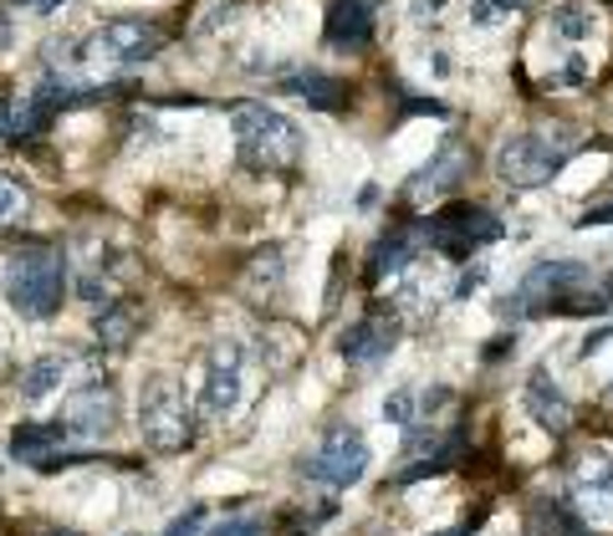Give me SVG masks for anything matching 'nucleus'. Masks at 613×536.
<instances>
[{"label": "nucleus", "instance_id": "30", "mask_svg": "<svg viewBox=\"0 0 613 536\" xmlns=\"http://www.w3.org/2000/svg\"><path fill=\"white\" fill-rule=\"evenodd\" d=\"M609 399H613V384H609Z\"/></svg>", "mask_w": 613, "mask_h": 536}, {"label": "nucleus", "instance_id": "6", "mask_svg": "<svg viewBox=\"0 0 613 536\" xmlns=\"http://www.w3.org/2000/svg\"><path fill=\"white\" fill-rule=\"evenodd\" d=\"M363 470H368V445H363V434H328L322 445L302 460V476L313 480V486H328V491H348V486H359Z\"/></svg>", "mask_w": 613, "mask_h": 536}, {"label": "nucleus", "instance_id": "4", "mask_svg": "<svg viewBox=\"0 0 613 536\" xmlns=\"http://www.w3.org/2000/svg\"><path fill=\"white\" fill-rule=\"evenodd\" d=\"M138 430L159 455H180V449L195 445V430H190V409H184V394L174 378L154 373L144 394H138Z\"/></svg>", "mask_w": 613, "mask_h": 536}, {"label": "nucleus", "instance_id": "3", "mask_svg": "<svg viewBox=\"0 0 613 536\" xmlns=\"http://www.w3.org/2000/svg\"><path fill=\"white\" fill-rule=\"evenodd\" d=\"M230 128H236L246 164L256 169H292L307 153V138H302L297 123L266 103H236L230 107Z\"/></svg>", "mask_w": 613, "mask_h": 536}, {"label": "nucleus", "instance_id": "24", "mask_svg": "<svg viewBox=\"0 0 613 536\" xmlns=\"http://www.w3.org/2000/svg\"><path fill=\"white\" fill-rule=\"evenodd\" d=\"M200 532H205V506H190L184 516H174V526L164 536H200Z\"/></svg>", "mask_w": 613, "mask_h": 536}, {"label": "nucleus", "instance_id": "12", "mask_svg": "<svg viewBox=\"0 0 613 536\" xmlns=\"http://www.w3.org/2000/svg\"><path fill=\"white\" fill-rule=\"evenodd\" d=\"M67 440H72V430L61 424V419H52V424H21V430L11 434V455L26 465H57V455L67 449Z\"/></svg>", "mask_w": 613, "mask_h": 536}, {"label": "nucleus", "instance_id": "11", "mask_svg": "<svg viewBox=\"0 0 613 536\" xmlns=\"http://www.w3.org/2000/svg\"><path fill=\"white\" fill-rule=\"evenodd\" d=\"M389 347H394V322H384V312L359 317V322L338 338V353H343L348 363H359V368H368V363H378V357H389Z\"/></svg>", "mask_w": 613, "mask_h": 536}, {"label": "nucleus", "instance_id": "8", "mask_svg": "<svg viewBox=\"0 0 613 536\" xmlns=\"http://www.w3.org/2000/svg\"><path fill=\"white\" fill-rule=\"evenodd\" d=\"M164 46V31L154 26V21H107V26H98L88 36V52L92 61H113V67H123V61H144L154 57Z\"/></svg>", "mask_w": 613, "mask_h": 536}, {"label": "nucleus", "instance_id": "14", "mask_svg": "<svg viewBox=\"0 0 613 536\" xmlns=\"http://www.w3.org/2000/svg\"><path fill=\"white\" fill-rule=\"evenodd\" d=\"M526 409L537 414L542 430H557V434H563V430L572 424V403H568V394H563V388H557L542 368L532 373V378H526Z\"/></svg>", "mask_w": 613, "mask_h": 536}, {"label": "nucleus", "instance_id": "9", "mask_svg": "<svg viewBox=\"0 0 613 536\" xmlns=\"http://www.w3.org/2000/svg\"><path fill=\"white\" fill-rule=\"evenodd\" d=\"M240 343H215L205 363V378H200V414L205 419H230L240 409Z\"/></svg>", "mask_w": 613, "mask_h": 536}, {"label": "nucleus", "instance_id": "27", "mask_svg": "<svg viewBox=\"0 0 613 536\" xmlns=\"http://www.w3.org/2000/svg\"><path fill=\"white\" fill-rule=\"evenodd\" d=\"M26 5H36V11H57L61 0H26Z\"/></svg>", "mask_w": 613, "mask_h": 536}, {"label": "nucleus", "instance_id": "22", "mask_svg": "<svg viewBox=\"0 0 613 536\" xmlns=\"http://www.w3.org/2000/svg\"><path fill=\"white\" fill-rule=\"evenodd\" d=\"M26 209H31V190L15 174H0V230H5V225H15Z\"/></svg>", "mask_w": 613, "mask_h": 536}, {"label": "nucleus", "instance_id": "19", "mask_svg": "<svg viewBox=\"0 0 613 536\" xmlns=\"http://www.w3.org/2000/svg\"><path fill=\"white\" fill-rule=\"evenodd\" d=\"M286 92L307 98L317 113H338V107L348 103V88L338 82V77H328V72H297V77H286Z\"/></svg>", "mask_w": 613, "mask_h": 536}, {"label": "nucleus", "instance_id": "23", "mask_svg": "<svg viewBox=\"0 0 613 536\" xmlns=\"http://www.w3.org/2000/svg\"><path fill=\"white\" fill-rule=\"evenodd\" d=\"M516 11H526V0H470L476 26H501V21H511Z\"/></svg>", "mask_w": 613, "mask_h": 536}, {"label": "nucleus", "instance_id": "21", "mask_svg": "<svg viewBox=\"0 0 613 536\" xmlns=\"http://www.w3.org/2000/svg\"><path fill=\"white\" fill-rule=\"evenodd\" d=\"M409 261V240L405 236H389L374 246V261H368V282H389V276H399Z\"/></svg>", "mask_w": 613, "mask_h": 536}, {"label": "nucleus", "instance_id": "2", "mask_svg": "<svg viewBox=\"0 0 613 536\" xmlns=\"http://www.w3.org/2000/svg\"><path fill=\"white\" fill-rule=\"evenodd\" d=\"M61 297H67L61 251H52V246H21V251L5 261V301H11L21 317L46 322V317H57Z\"/></svg>", "mask_w": 613, "mask_h": 536}, {"label": "nucleus", "instance_id": "1", "mask_svg": "<svg viewBox=\"0 0 613 536\" xmlns=\"http://www.w3.org/2000/svg\"><path fill=\"white\" fill-rule=\"evenodd\" d=\"M603 292L593 286V266L583 261H542L522 276L516 297L507 301V317L526 312H599Z\"/></svg>", "mask_w": 613, "mask_h": 536}, {"label": "nucleus", "instance_id": "26", "mask_svg": "<svg viewBox=\"0 0 613 536\" xmlns=\"http://www.w3.org/2000/svg\"><path fill=\"white\" fill-rule=\"evenodd\" d=\"M266 526L256 522V516H236V522H220L215 526V536H261Z\"/></svg>", "mask_w": 613, "mask_h": 536}, {"label": "nucleus", "instance_id": "29", "mask_svg": "<svg viewBox=\"0 0 613 536\" xmlns=\"http://www.w3.org/2000/svg\"><path fill=\"white\" fill-rule=\"evenodd\" d=\"M42 536H82V532H61V526H57V532H42Z\"/></svg>", "mask_w": 613, "mask_h": 536}, {"label": "nucleus", "instance_id": "18", "mask_svg": "<svg viewBox=\"0 0 613 536\" xmlns=\"http://www.w3.org/2000/svg\"><path fill=\"white\" fill-rule=\"evenodd\" d=\"M92 328H98V343L118 353V347H128V343H134V332L144 328V307H138V301H113V307H103V312H98V322H92Z\"/></svg>", "mask_w": 613, "mask_h": 536}, {"label": "nucleus", "instance_id": "20", "mask_svg": "<svg viewBox=\"0 0 613 536\" xmlns=\"http://www.w3.org/2000/svg\"><path fill=\"white\" fill-rule=\"evenodd\" d=\"M547 31H557L563 42H588V36L599 31V21H593V11H588V5H553Z\"/></svg>", "mask_w": 613, "mask_h": 536}, {"label": "nucleus", "instance_id": "13", "mask_svg": "<svg viewBox=\"0 0 613 536\" xmlns=\"http://www.w3.org/2000/svg\"><path fill=\"white\" fill-rule=\"evenodd\" d=\"M578 501H583L588 522L613 526V460L593 455V460L578 465Z\"/></svg>", "mask_w": 613, "mask_h": 536}, {"label": "nucleus", "instance_id": "31", "mask_svg": "<svg viewBox=\"0 0 613 536\" xmlns=\"http://www.w3.org/2000/svg\"><path fill=\"white\" fill-rule=\"evenodd\" d=\"M123 536H138V532H123Z\"/></svg>", "mask_w": 613, "mask_h": 536}, {"label": "nucleus", "instance_id": "17", "mask_svg": "<svg viewBox=\"0 0 613 536\" xmlns=\"http://www.w3.org/2000/svg\"><path fill=\"white\" fill-rule=\"evenodd\" d=\"M72 378V357L67 353H46V357H36L26 373H21V399L26 403H42V399H52L61 384Z\"/></svg>", "mask_w": 613, "mask_h": 536}, {"label": "nucleus", "instance_id": "10", "mask_svg": "<svg viewBox=\"0 0 613 536\" xmlns=\"http://www.w3.org/2000/svg\"><path fill=\"white\" fill-rule=\"evenodd\" d=\"M61 424L72 434H82V440H98V434H107L113 424H118V394L107 384H82L67 399V414H61Z\"/></svg>", "mask_w": 613, "mask_h": 536}, {"label": "nucleus", "instance_id": "7", "mask_svg": "<svg viewBox=\"0 0 613 536\" xmlns=\"http://www.w3.org/2000/svg\"><path fill=\"white\" fill-rule=\"evenodd\" d=\"M430 240L440 246L445 255H470V251H480V246H491V240H501V220H496L491 209H480V205H450V209H440L430 225Z\"/></svg>", "mask_w": 613, "mask_h": 536}, {"label": "nucleus", "instance_id": "5", "mask_svg": "<svg viewBox=\"0 0 613 536\" xmlns=\"http://www.w3.org/2000/svg\"><path fill=\"white\" fill-rule=\"evenodd\" d=\"M563 164H568V149L547 134H511L496 149V174L507 179V184H516V190H537Z\"/></svg>", "mask_w": 613, "mask_h": 536}, {"label": "nucleus", "instance_id": "25", "mask_svg": "<svg viewBox=\"0 0 613 536\" xmlns=\"http://www.w3.org/2000/svg\"><path fill=\"white\" fill-rule=\"evenodd\" d=\"M409 414H415V399H409L405 388L384 399V419H394V424H409Z\"/></svg>", "mask_w": 613, "mask_h": 536}, {"label": "nucleus", "instance_id": "15", "mask_svg": "<svg viewBox=\"0 0 613 536\" xmlns=\"http://www.w3.org/2000/svg\"><path fill=\"white\" fill-rule=\"evenodd\" d=\"M368 31H374V21H368V5L363 0H332L328 5V42L338 52L368 46Z\"/></svg>", "mask_w": 613, "mask_h": 536}, {"label": "nucleus", "instance_id": "28", "mask_svg": "<svg viewBox=\"0 0 613 536\" xmlns=\"http://www.w3.org/2000/svg\"><path fill=\"white\" fill-rule=\"evenodd\" d=\"M476 526H450V532H434V536H470Z\"/></svg>", "mask_w": 613, "mask_h": 536}, {"label": "nucleus", "instance_id": "16", "mask_svg": "<svg viewBox=\"0 0 613 536\" xmlns=\"http://www.w3.org/2000/svg\"><path fill=\"white\" fill-rule=\"evenodd\" d=\"M461 169H465V153H461V144H445V149L434 153L430 164H424L415 179H409V184H405V194H409V199H430V194L450 190V184L461 179Z\"/></svg>", "mask_w": 613, "mask_h": 536}]
</instances>
